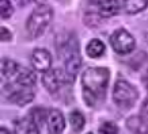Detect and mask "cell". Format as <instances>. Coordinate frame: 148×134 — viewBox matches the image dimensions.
I'll use <instances>...</instances> for the list:
<instances>
[{"label": "cell", "mask_w": 148, "mask_h": 134, "mask_svg": "<svg viewBox=\"0 0 148 134\" xmlns=\"http://www.w3.org/2000/svg\"><path fill=\"white\" fill-rule=\"evenodd\" d=\"M109 71L106 68H88L86 69L82 77L83 83V98L88 106L103 99L109 83Z\"/></svg>", "instance_id": "obj_1"}, {"label": "cell", "mask_w": 148, "mask_h": 134, "mask_svg": "<svg viewBox=\"0 0 148 134\" xmlns=\"http://www.w3.org/2000/svg\"><path fill=\"white\" fill-rule=\"evenodd\" d=\"M52 16H53V12L50 7L48 5H40L37 7L33 14L30 15V18L26 23V29L29 34L33 37V38H37L44 34L45 29L48 27V24L52 20Z\"/></svg>", "instance_id": "obj_2"}, {"label": "cell", "mask_w": 148, "mask_h": 134, "mask_svg": "<svg viewBox=\"0 0 148 134\" xmlns=\"http://www.w3.org/2000/svg\"><path fill=\"white\" fill-rule=\"evenodd\" d=\"M64 58H65V75H67L68 81L75 80L77 72L82 67V60L76 39L71 38L67 42V46L64 49Z\"/></svg>", "instance_id": "obj_3"}, {"label": "cell", "mask_w": 148, "mask_h": 134, "mask_svg": "<svg viewBox=\"0 0 148 134\" xmlns=\"http://www.w3.org/2000/svg\"><path fill=\"white\" fill-rule=\"evenodd\" d=\"M137 91L133 85H130L128 81L118 80L114 85L113 91V99L117 103V106L122 108H130L137 100Z\"/></svg>", "instance_id": "obj_4"}, {"label": "cell", "mask_w": 148, "mask_h": 134, "mask_svg": "<svg viewBox=\"0 0 148 134\" xmlns=\"http://www.w3.org/2000/svg\"><path fill=\"white\" fill-rule=\"evenodd\" d=\"M110 44L114 52H117L118 54H128L135 49L136 42L130 33H128L124 29H120L113 33V35L110 37Z\"/></svg>", "instance_id": "obj_5"}, {"label": "cell", "mask_w": 148, "mask_h": 134, "mask_svg": "<svg viewBox=\"0 0 148 134\" xmlns=\"http://www.w3.org/2000/svg\"><path fill=\"white\" fill-rule=\"evenodd\" d=\"M33 67L40 72H48L52 65V56L46 49H36L32 54Z\"/></svg>", "instance_id": "obj_6"}, {"label": "cell", "mask_w": 148, "mask_h": 134, "mask_svg": "<svg viewBox=\"0 0 148 134\" xmlns=\"http://www.w3.org/2000/svg\"><path fill=\"white\" fill-rule=\"evenodd\" d=\"M32 87H23L19 85V88L14 89L12 92L10 94L8 100L14 104H18V106H25L27 103H30L34 98V92H33Z\"/></svg>", "instance_id": "obj_7"}, {"label": "cell", "mask_w": 148, "mask_h": 134, "mask_svg": "<svg viewBox=\"0 0 148 134\" xmlns=\"http://www.w3.org/2000/svg\"><path fill=\"white\" fill-rule=\"evenodd\" d=\"M65 127L63 114L58 110H52L48 116V134H61Z\"/></svg>", "instance_id": "obj_8"}, {"label": "cell", "mask_w": 148, "mask_h": 134, "mask_svg": "<svg viewBox=\"0 0 148 134\" xmlns=\"http://www.w3.org/2000/svg\"><path fill=\"white\" fill-rule=\"evenodd\" d=\"M90 1L98 4L99 14L105 18H109V16L118 14V10H120V4L117 0H90Z\"/></svg>", "instance_id": "obj_9"}, {"label": "cell", "mask_w": 148, "mask_h": 134, "mask_svg": "<svg viewBox=\"0 0 148 134\" xmlns=\"http://www.w3.org/2000/svg\"><path fill=\"white\" fill-rule=\"evenodd\" d=\"M15 134H38V125L33 118H22L15 122Z\"/></svg>", "instance_id": "obj_10"}, {"label": "cell", "mask_w": 148, "mask_h": 134, "mask_svg": "<svg viewBox=\"0 0 148 134\" xmlns=\"http://www.w3.org/2000/svg\"><path fill=\"white\" fill-rule=\"evenodd\" d=\"M19 71H21V67H19L16 63H14L12 60H3L1 61V76L3 79H7L8 81L16 79Z\"/></svg>", "instance_id": "obj_11"}, {"label": "cell", "mask_w": 148, "mask_h": 134, "mask_svg": "<svg viewBox=\"0 0 148 134\" xmlns=\"http://www.w3.org/2000/svg\"><path fill=\"white\" fill-rule=\"evenodd\" d=\"M60 80H61V77L58 75V71H48L45 72V75L42 77V81H44V84H45L46 89L49 91V92H56L60 87Z\"/></svg>", "instance_id": "obj_12"}, {"label": "cell", "mask_w": 148, "mask_h": 134, "mask_svg": "<svg viewBox=\"0 0 148 134\" xmlns=\"http://www.w3.org/2000/svg\"><path fill=\"white\" fill-rule=\"evenodd\" d=\"M15 83L23 87H33L36 84V75L26 68H21L18 76L15 79Z\"/></svg>", "instance_id": "obj_13"}, {"label": "cell", "mask_w": 148, "mask_h": 134, "mask_svg": "<svg viewBox=\"0 0 148 134\" xmlns=\"http://www.w3.org/2000/svg\"><path fill=\"white\" fill-rule=\"evenodd\" d=\"M126 126L135 134H148V125L147 122L143 121L140 116H132L126 122Z\"/></svg>", "instance_id": "obj_14"}, {"label": "cell", "mask_w": 148, "mask_h": 134, "mask_svg": "<svg viewBox=\"0 0 148 134\" xmlns=\"http://www.w3.org/2000/svg\"><path fill=\"white\" fill-rule=\"evenodd\" d=\"M105 49H106V48H105V44H103L102 41L91 39L90 44L87 45L86 52H87V54H88L91 58H98L105 53Z\"/></svg>", "instance_id": "obj_15"}, {"label": "cell", "mask_w": 148, "mask_h": 134, "mask_svg": "<svg viewBox=\"0 0 148 134\" xmlns=\"http://www.w3.org/2000/svg\"><path fill=\"white\" fill-rule=\"evenodd\" d=\"M124 5L126 12L137 14L148 5V0H124Z\"/></svg>", "instance_id": "obj_16"}, {"label": "cell", "mask_w": 148, "mask_h": 134, "mask_svg": "<svg viewBox=\"0 0 148 134\" xmlns=\"http://www.w3.org/2000/svg\"><path fill=\"white\" fill-rule=\"evenodd\" d=\"M84 116L82 115L79 111H73L71 112V125L72 127L76 130V131H80L84 126Z\"/></svg>", "instance_id": "obj_17"}, {"label": "cell", "mask_w": 148, "mask_h": 134, "mask_svg": "<svg viewBox=\"0 0 148 134\" xmlns=\"http://www.w3.org/2000/svg\"><path fill=\"white\" fill-rule=\"evenodd\" d=\"M0 8H1L0 14H1V18L3 19L10 18L14 12V7L10 0H0Z\"/></svg>", "instance_id": "obj_18"}, {"label": "cell", "mask_w": 148, "mask_h": 134, "mask_svg": "<svg viewBox=\"0 0 148 134\" xmlns=\"http://www.w3.org/2000/svg\"><path fill=\"white\" fill-rule=\"evenodd\" d=\"M32 118L38 126L42 125L44 121H45V118H46V111L44 108H34L32 111Z\"/></svg>", "instance_id": "obj_19"}, {"label": "cell", "mask_w": 148, "mask_h": 134, "mask_svg": "<svg viewBox=\"0 0 148 134\" xmlns=\"http://www.w3.org/2000/svg\"><path fill=\"white\" fill-rule=\"evenodd\" d=\"M101 134H118V127L113 122H105L99 127Z\"/></svg>", "instance_id": "obj_20"}, {"label": "cell", "mask_w": 148, "mask_h": 134, "mask_svg": "<svg viewBox=\"0 0 148 134\" xmlns=\"http://www.w3.org/2000/svg\"><path fill=\"white\" fill-rule=\"evenodd\" d=\"M11 39V33L10 30H7L5 27H1V41L3 42H7V41Z\"/></svg>", "instance_id": "obj_21"}, {"label": "cell", "mask_w": 148, "mask_h": 134, "mask_svg": "<svg viewBox=\"0 0 148 134\" xmlns=\"http://www.w3.org/2000/svg\"><path fill=\"white\" fill-rule=\"evenodd\" d=\"M143 83H144V85H145V88H147V91H148V71L143 77Z\"/></svg>", "instance_id": "obj_22"}, {"label": "cell", "mask_w": 148, "mask_h": 134, "mask_svg": "<svg viewBox=\"0 0 148 134\" xmlns=\"http://www.w3.org/2000/svg\"><path fill=\"white\" fill-rule=\"evenodd\" d=\"M143 111L148 114V99L145 100V102H144V104H143Z\"/></svg>", "instance_id": "obj_23"}, {"label": "cell", "mask_w": 148, "mask_h": 134, "mask_svg": "<svg viewBox=\"0 0 148 134\" xmlns=\"http://www.w3.org/2000/svg\"><path fill=\"white\" fill-rule=\"evenodd\" d=\"M1 134H10V133L7 131V129H5V127H1Z\"/></svg>", "instance_id": "obj_24"}, {"label": "cell", "mask_w": 148, "mask_h": 134, "mask_svg": "<svg viewBox=\"0 0 148 134\" xmlns=\"http://www.w3.org/2000/svg\"><path fill=\"white\" fill-rule=\"evenodd\" d=\"M36 1H38V3H40V1H42V0H36Z\"/></svg>", "instance_id": "obj_25"}, {"label": "cell", "mask_w": 148, "mask_h": 134, "mask_svg": "<svg viewBox=\"0 0 148 134\" xmlns=\"http://www.w3.org/2000/svg\"><path fill=\"white\" fill-rule=\"evenodd\" d=\"M88 134H92V133H88Z\"/></svg>", "instance_id": "obj_26"}]
</instances>
